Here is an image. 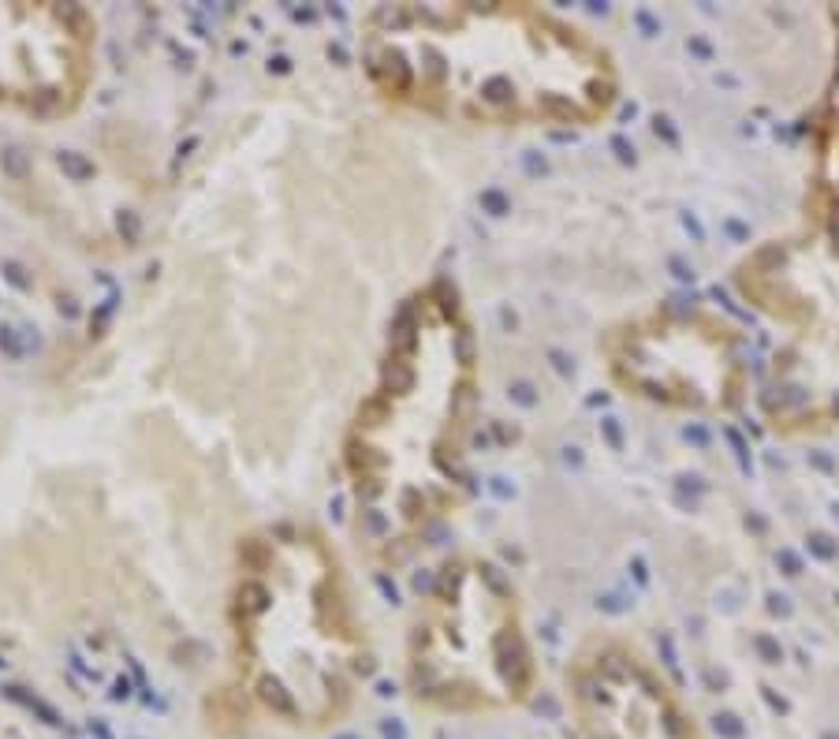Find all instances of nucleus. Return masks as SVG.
Instances as JSON below:
<instances>
[{
  "label": "nucleus",
  "instance_id": "nucleus-5",
  "mask_svg": "<svg viewBox=\"0 0 839 739\" xmlns=\"http://www.w3.org/2000/svg\"><path fill=\"white\" fill-rule=\"evenodd\" d=\"M567 687L586 739H701L657 665L627 643L586 646Z\"/></svg>",
  "mask_w": 839,
  "mask_h": 739
},
{
  "label": "nucleus",
  "instance_id": "nucleus-4",
  "mask_svg": "<svg viewBox=\"0 0 839 739\" xmlns=\"http://www.w3.org/2000/svg\"><path fill=\"white\" fill-rule=\"evenodd\" d=\"M407 687L440 710L470 713L522 702L537 665L515 586L485 557L437 571L407 624Z\"/></svg>",
  "mask_w": 839,
  "mask_h": 739
},
{
  "label": "nucleus",
  "instance_id": "nucleus-2",
  "mask_svg": "<svg viewBox=\"0 0 839 739\" xmlns=\"http://www.w3.org/2000/svg\"><path fill=\"white\" fill-rule=\"evenodd\" d=\"M477 377L459 295L444 280L410 291L340 437L351 534L380 568L407 560L459 508Z\"/></svg>",
  "mask_w": 839,
  "mask_h": 739
},
{
  "label": "nucleus",
  "instance_id": "nucleus-3",
  "mask_svg": "<svg viewBox=\"0 0 839 739\" xmlns=\"http://www.w3.org/2000/svg\"><path fill=\"white\" fill-rule=\"evenodd\" d=\"M224 631L239 683L288 724L332 721L369 668L355 575L310 519L288 515L239 538Z\"/></svg>",
  "mask_w": 839,
  "mask_h": 739
},
{
  "label": "nucleus",
  "instance_id": "nucleus-1",
  "mask_svg": "<svg viewBox=\"0 0 839 739\" xmlns=\"http://www.w3.org/2000/svg\"><path fill=\"white\" fill-rule=\"evenodd\" d=\"M358 68L396 112L489 131L593 127L619 97L612 52L537 4H377Z\"/></svg>",
  "mask_w": 839,
  "mask_h": 739
}]
</instances>
